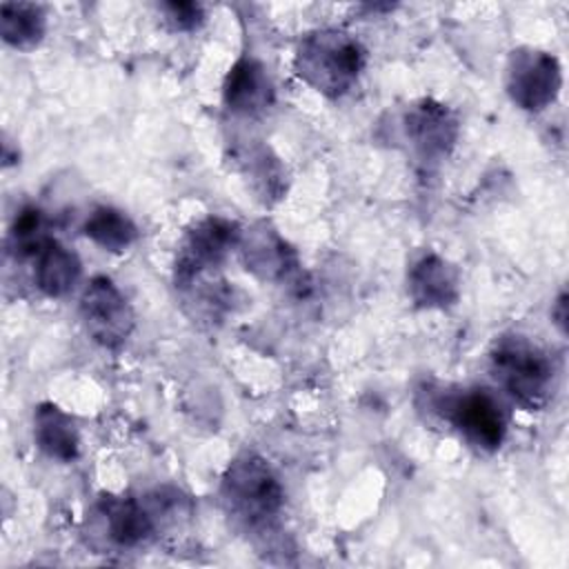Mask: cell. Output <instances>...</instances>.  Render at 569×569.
Returning <instances> with one entry per match:
<instances>
[{"instance_id": "cell-5", "label": "cell", "mask_w": 569, "mask_h": 569, "mask_svg": "<svg viewBox=\"0 0 569 569\" xmlns=\"http://www.w3.org/2000/svg\"><path fill=\"white\" fill-rule=\"evenodd\" d=\"M505 89L516 107L538 113L560 96L562 67L549 51L518 47L509 53L505 67Z\"/></svg>"}, {"instance_id": "cell-20", "label": "cell", "mask_w": 569, "mask_h": 569, "mask_svg": "<svg viewBox=\"0 0 569 569\" xmlns=\"http://www.w3.org/2000/svg\"><path fill=\"white\" fill-rule=\"evenodd\" d=\"M565 307H567V296L565 293H560V298L556 300V307L551 309V318H556V322H558V327L565 331V322H567V311H565Z\"/></svg>"}, {"instance_id": "cell-13", "label": "cell", "mask_w": 569, "mask_h": 569, "mask_svg": "<svg viewBox=\"0 0 569 569\" xmlns=\"http://www.w3.org/2000/svg\"><path fill=\"white\" fill-rule=\"evenodd\" d=\"M33 440L53 460L71 462L80 453L76 420L53 402H42L33 411Z\"/></svg>"}, {"instance_id": "cell-7", "label": "cell", "mask_w": 569, "mask_h": 569, "mask_svg": "<svg viewBox=\"0 0 569 569\" xmlns=\"http://www.w3.org/2000/svg\"><path fill=\"white\" fill-rule=\"evenodd\" d=\"M80 320L89 338L107 349H118L133 331L136 316L118 289L107 276H93L80 296Z\"/></svg>"}, {"instance_id": "cell-17", "label": "cell", "mask_w": 569, "mask_h": 569, "mask_svg": "<svg viewBox=\"0 0 569 569\" xmlns=\"http://www.w3.org/2000/svg\"><path fill=\"white\" fill-rule=\"evenodd\" d=\"M240 171L251 182V189L262 202L280 200L287 191L284 169L280 160L269 151V147L256 144L240 153Z\"/></svg>"}, {"instance_id": "cell-19", "label": "cell", "mask_w": 569, "mask_h": 569, "mask_svg": "<svg viewBox=\"0 0 569 569\" xmlns=\"http://www.w3.org/2000/svg\"><path fill=\"white\" fill-rule=\"evenodd\" d=\"M160 9L176 31H193L204 22V9L198 2H164Z\"/></svg>"}, {"instance_id": "cell-4", "label": "cell", "mask_w": 569, "mask_h": 569, "mask_svg": "<svg viewBox=\"0 0 569 569\" xmlns=\"http://www.w3.org/2000/svg\"><path fill=\"white\" fill-rule=\"evenodd\" d=\"M436 411L476 449L496 451L507 438L509 416L489 389H458L436 398Z\"/></svg>"}, {"instance_id": "cell-18", "label": "cell", "mask_w": 569, "mask_h": 569, "mask_svg": "<svg viewBox=\"0 0 569 569\" xmlns=\"http://www.w3.org/2000/svg\"><path fill=\"white\" fill-rule=\"evenodd\" d=\"M53 240L49 236V222L42 209L22 207L9 229V249L16 258H36L47 242Z\"/></svg>"}, {"instance_id": "cell-11", "label": "cell", "mask_w": 569, "mask_h": 569, "mask_svg": "<svg viewBox=\"0 0 569 569\" xmlns=\"http://www.w3.org/2000/svg\"><path fill=\"white\" fill-rule=\"evenodd\" d=\"M238 249L244 267L262 280H282L296 267V253L287 240L267 222L240 231Z\"/></svg>"}, {"instance_id": "cell-12", "label": "cell", "mask_w": 569, "mask_h": 569, "mask_svg": "<svg viewBox=\"0 0 569 569\" xmlns=\"http://www.w3.org/2000/svg\"><path fill=\"white\" fill-rule=\"evenodd\" d=\"M273 82L262 62L249 56L233 62L222 84V100L231 113L260 116L273 104Z\"/></svg>"}, {"instance_id": "cell-16", "label": "cell", "mask_w": 569, "mask_h": 569, "mask_svg": "<svg viewBox=\"0 0 569 569\" xmlns=\"http://www.w3.org/2000/svg\"><path fill=\"white\" fill-rule=\"evenodd\" d=\"M82 231L91 242L113 253L129 249L138 240L136 222L122 209L107 207V204L96 207L87 216Z\"/></svg>"}, {"instance_id": "cell-2", "label": "cell", "mask_w": 569, "mask_h": 569, "mask_svg": "<svg viewBox=\"0 0 569 569\" xmlns=\"http://www.w3.org/2000/svg\"><path fill=\"white\" fill-rule=\"evenodd\" d=\"M491 373L527 411L545 409L558 389V367L549 351L522 336H502L491 349Z\"/></svg>"}, {"instance_id": "cell-1", "label": "cell", "mask_w": 569, "mask_h": 569, "mask_svg": "<svg viewBox=\"0 0 569 569\" xmlns=\"http://www.w3.org/2000/svg\"><path fill=\"white\" fill-rule=\"evenodd\" d=\"M367 64V51L358 38L340 29H316L296 47V73L318 93L340 98L358 82Z\"/></svg>"}, {"instance_id": "cell-6", "label": "cell", "mask_w": 569, "mask_h": 569, "mask_svg": "<svg viewBox=\"0 0 569 569\" xmlns=\"http://www.w3.org/2000/svg\"><path fill=\"white\" fill-rule=\"evenodd\" d=\"M240 231L242 229L236 222L220 216H209L196 222L187 231L176 256V287L184 289L193 280L213 273L224 262L227 253L238 247Z\"/></svg>"}, {"instance_id": "cell-14", "label": "cell", "mask_w": 569, "mask_h": 569, "mask_svg": "<svg viewBox=\"0 0 569 569\" xmlns=\"http://www.w3.org/2000/svg\"><path fill=\"white\" fill-rule=\"evenodd\" d=\"M80 273V258L56 238L49 240L47 247L36 256V287L49 298L67 296L78 284Z\"/></svg>"}, {"instance_id": "cell-8", "label": "cell", "mask_w": 569, "mask_h": 569, "mask_svg": "<svg viewBox=\"0 0 569 569\" xmlns=\"http://www.w3.org/2000/svg\"><path fill=\"white\" fill-rule=\"evenodd\" d=\"M458 133L456 113L438 100H418L405 113V136L425 162L445 160L456 147Z\"/></svg>"}, {"instance_id": "cell-15", "label": "cell", "mask_w": 569, "mask_h": 569, "mask_svg": "<svg viewBox=\"0 0 569 569\" xmlns=\"http://www.w3.org/2000/svg\"><path fill=\"white\" fill-rule=\"evenodd\" d=\"M47 16L40 4L33 2H2L0 7V33L9 47L29 51L44 38Z\"/></svg>"}, {"instance_id": "cell-10", "label": "cell", "mask_w": 569, "mask_h": 569, "mask_svg": "<svg viewBox=\"0 0 569 569\" xmlns=\"http://www.w3.org/2000/svg\"><path fill=\"white\" fill-rule=\"evenodd\" d=\"M409 298L420 309H447L460 298L458 269L438 253L420 256L407 273Z\"/></svg>"}, {"instance_id": "cell-3", "label": "cell", "mask_w": 569, "mask_h": 569, "mask_svg": "<svg viewBox=\"0 0 569 569\" xmlns=\"http://www.w3.org/2000/svg\"><path fill=\"white\" fill-rule=\"evenodd\" d=\"M220 493L227 511L249 529L269 527L284 505L280 478L256 453H242L229 462Z\"/></svg>"}, {"instance_id": "cell-9", "label": "cell", "mask_w": 569, "mask_h": 569, "mask_svg": "<svg viewBox=\"0 0 569 569\" xmlns=\"http://www.w3.org/2000/svg\"><path fill=\"white\" fill-rule=\"evenodd\" d=\"M102 531L109 542L122 549H133L149 542L158 531V518L149 500L131 496H107L98 505Z\"/></svg>"}]
</instances>
